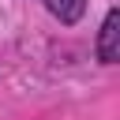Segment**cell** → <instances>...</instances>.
<instances>
[{
    "label": "cell",
    "instance_id": "obj_1",
    "mask_svg": "<svg viewBox=\"0 0 120 120\" xmlns=\"http://www.w3.org/2000/svg\"><path fill=\"white\" fill-rule=\"evenodd\" d=\"M98 60L101 64H116L120 60V11L109 8L105 22H101V34H98Z\"/></svg>",
    "mask_w": 120,
    "mask_h": 120
},
{
    "label": "cell",
    "instance_id": "obj_2",
    "mask_svg": "<svg viewBox=\"0 0 120 120\" xmlns=\"http://www.w3.org/2000/svg\"><path fill=\"white\" fill-rule=\"evenodd\" d=\"M45 8H49V15H56L60 22H79L82 19V11H86V0H45Z\"/></svg>",
    "mask_w": 120,
    "mask_h": 120
}]
</instances>
